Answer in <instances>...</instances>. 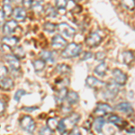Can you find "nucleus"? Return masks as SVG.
I'll use <instances>...</instances> for the list:
<instances>
[{
  "mask_svg": "<svg viewBox=\"0 0 135 135\" xmlns=\"http://www.w3.org/2000/svg\"><path fill=\"white\" fill-rule=\"evenodd\" d=\"M2 42L4 43L5 45L8 47H16L18 43V38L16 37H12V36H6V37H4L2 39Z\"/></svg>",
  "mask_w": 135,
  "mask_h": 135,
  "instance_id": "obj_17",
  "label": "nucleus"
},
{
  "mask_svg": "<svg viewBox=\"0 0 135 135\" xmlns=\"http://www.w3.org/2000/svg\"><path fill=\"white\" fill-rule=\"evenodd\" d=\"M56 71L60 74H69L70 73V67L66 64H60L56 67Z\"/></svg>",
  "mask_w": 135,
  "mask_h": 135,
  "instance_id": "obj_25",
  "label": "nucleus"
},
{
  "mask_svg": "<svg viewBox=\"0 0 135 135\" xmlns=\"http://www.w3.org/2000/svg\"><path fill=\"white\" fill-rule=\"evenodd\" d=\"M41 58L44 61H50L51 63L55 61V55L51 51H42L41 53Z\"/></svg>",
  "mask_w": 135,
  "mask_h": 135,
  "instance_id": "obj_20",
  "label": "nucleus"
},
{
  "mask_svg": "<svg viewBox=\"0 0 135 135\" xmlns=\"http://www.w3.org/2000/svg\"><path fill=\"white\" fill-rule=\"evenodd\" d=\"M108 122H109V123H114V125L118 126V127H120V128H123V126L126 125V123H125L124 121H123V119L120 118L119 116H117V115H114V114L110 115L109 118H108Z\"/></svg>",
  "mask_w": 135,
  "mask_h": 135,
  "instance_id": "obj_16",
  "label": "nucleus"
},
{
  "mask_svg": "<svg viewBox=\"0 0 135 135\" xmlns=\"http://www.w3.org/2000/svg\"><path fill=\"white\" fill-rule=\"evenodd\" d=\"M5 104L0 100V114H2L4 112H5Z\"/></svg>",
  "mask_w": 135,
  "mask_h": 135,
  "instance_id": "obj_42",
  "label": "nucleus"
},
{
  "mask_svg": "<svg viewBox=\"0 0 135 135\" xmlns=\"http://www.w3.org/2000/svg\"><path fill=\"white\" fill-rule=\"evenodd\" d=\"M68 103L69 104H75L78 102V99H79V97H78V93L74 92V91H70V92H68L66 98Z\"/></svg>",
  "mask_w": 135,
  "mask_h": 135,
  "instance_id": "obj_18",
  "label": "nucleus"
},
{
  "mask_svg": "<svg viewBox=\"0 0 135 135\" xmlns=\"http://www.w3.org/2000/svg\"><path fill=\"white\" fill-rule=\"evenodd\" d=\"M8 73V69L7 68L3 66V65H0V79L6 78V76Z\"/></svg>",
  "mask_w": 135,
  "mask_h": 135,
  "instance_id": "obj_35",
  "label": "nucleus"
},
{
  "mask_svg": "<svg viewBox=\"0 0 135 135\" xmlns=\"http://www.w3.org/2000/svg\"><path fill=\"white\" fill-rule=\"evenodd\" d=\"M43 1V0H32V5L35 6V5H40L41 3Z\"/></svg>",
  "mask_w": 135,
  "mask_h": 135,
  "instance_id": "obj_43",
  "label": "nucleus"
},
{
  "mask_svg": "<svg viewBox=\"0 0 135 135\" xmlns=\"http://www.w3.org/2000/svg\"><path fill=\"white\" fill-rule=\"evenodd\" d=\"M23 5L25 8H31L32 5V0H23Z\"/></svg>",
  "mask_w": 135,
  "mask_h": 135,
  "instance_id": "obj_39",
  "label": "nucleus"
},
{
  "mask_svg": "<svg viewBox=\"0 0 135 135\" xmlns=\"http://www.w3.org/2000/svg\"><path fill=\"white\" fill-rule=\"evenodd\" d=\"M119 92V88L116 84L109 83L106 85V89L104 92V97L106 100H113Z\"/></svg>",
  "mask_w": 135,
  "mask_h": 135,
  "instance_id": "obj_3",
  "label": "nucleus"
},
{
  "mask_svg": "<svg viewBox=\"0 0 135 135\" xmlns=\"http://www.w3.org/2000/svg\"><path fill=\"white\" fill-rule=\"evenodd\" d=\"M75 1H80V0H75Z\"/></svg>",
  "mask_w": 135,
  "mask_h": 135,
  "instance_id": "obj_46",
  "label": "nucleus"
},
{
  "mask_svg": "<svg viewBox=\"0 0 135 135\" xmlns=\"http://www.w3.org/2000/svg\"><path fill=\"white\" fill-rule=\"evenodd\" d=\"M52 131L51 129H49L48 127H43L42 128V130L40 131V134H51Z\"/></svg>",
  "mask_w": 135,
  "mask_h": 135,
  "instance_id": "obj_38",
  "label": "nucleus"
},
{
  "mask_svg": "<svg viewBox=\"0 0 135 135\" xmlns=\"http://www.w3.org/2000/svg\"><path fill=\"white\" fill-rule=\"evenodd\" d=\"M58 120L56 118H50L47 121V127L49 129H51L52 132H54L55 129H57V125H58Z\"/></svg>",
  "mask_w": 135,
  "mask_h": 135,
  "instance_id": "obj_28",
  "label": "nucleus"
},
{
  "mask_svg": "<svg viewBox=\"0 0 135 135\" xmlns=\"http://www.w3.org/2000/svg\"><path fill=\"white\" fill-rule=\"evenodd\" d=\"M57 130L60 132V133H62V134H65L67 132V129H66V127H65V124H64V122H63V119L60 122H59V123H58Z\"/></svg>",
  "mask_w": 135,
  "mask_h": 135,
  "instance_id": "obj_33",
  "label": "nucleus"
},
{
  "mask_svg": "<svg viewBox=\"0 0 135 135\" xmlns=\"http://www.w3.org/2000/svg\"><path fill=\"white\" fill-rule=\"evenodd\" d=\"M86 86L91 88H99L104 86V85L103 81H101V80H99L98 78H97L95 77H91V76L86 79Z\"/></svg>",
  "mask_w": 135,
  "mask_h": 135,
  "instance_id": "obj_10",
  "label": "nucleus"
},
{
  "mask_svg": "<svg viewBox=\"0 0 135 135\" xmlns=\"http://www.w3.org/2000/svg\"><path fill=\"white\" fill-rule=\"evenodd\" d=\"M123 63H125V64H127V65H131L133 62V60H134L133 52L131 51H124L123 53Z\"/></svg>",
  "mask_w": 135,
  "mask_h": 135,
  "instance_id": "obj_21",
  "label": "nucleus"
},
{
  "mask_svg": "<svg viewBox=\"0 0 135 135\" xmlns=\"http://www.w3.org/2000/svg\"><path fill=\"white\" fill-rule=\"evenodd\" d=\"M14 56L15 57H16L17 59H23L25 56V52L23 51V49L22 47H14Z\"/></svg>",
  "mask_w": 135,
  "mask_h": 135,
  "instance_id": "obj_27",
  "label": "nucleus"
},
{
  "mask_svg": "<svg viewBox=\"0 0 135 135\" xmlns=\"http://www.w3.org/2000/svg\"><path fill=\"white\" fill-rule=\"evenodd\" d=\"M16 28H17L16 21H15V20L8 21V22H6L5 23V25H4L3 32L6 34V35H9V34H11L12 32H15V30H16Z\"/></svg>",
  "mask_w": 135,
  "mask_h": 135,
  "instance_id": "obj_13",
  "label": "nucleus"
},
{
  "mask_svg": "<svg viewBox=\"0 0 135 135\" xmlns=\"http://www.w3.org/2000/svg\"><path fill=\"white\" fill-rule=\"evenodd\" d=\"M5 15H4L3 11L0 10V25H2V23H4V21H5Z\"/></svg>",
  "mask_w": 135,
  "mask_h": 135,
  "instance_id": "obj_41",
  "label": "nucleus"
},
{
  "mask_svg": "<svg viewBox=\"0 0 135 135\" xmlns=\"http://www.w3.org/2000/svg\"><path fill=\"white\" fill-rule=\"evenodd\" d=\"M128 133H131V132H132V133H134V128H132V129H131L130 131H127Z\"/></svg>",
  "mask_w": 135,
  "mask_h": 135,
  "instance_id": "obj_45",
  "label": "nucleus"
},
{
  "mask_svg": "<svg viewBox=\"0 0 135 135\" xmlns=\"http://www.w3.org/2000/svg\"><path fill=\"white\" fill-rule=\"evenodd\" d=\"M92 56H93V54L91 53V52L86 51V52H84V54L82 55V57H81V59H80V60H88V59H91V58H92Z\"/></svg>",
  "mask_w": 135,
  "mask_h": 135,
  "instance_id": "obj_37",
  "label": "nucleus"
},
{
  "mask_svg": "<svg viewBox=\"0 0 135 135\" xmlns=\"http://www.w3.org/2000/svg\"><path fill=\"white\" fill-rule=\"evenodd\" d=\"M14 88V81L10 78H4L0 81V89L4 91H8Z\"/></svg>",
  "mask_w": 135,
  "mask_h": 135,
  "instance_id": "obj_15",
  "label": "nucleus"
},
{
  "mask_svg": "<svg viewBox=\"0 0 135 135\" xmlns=\"http://www.w3.org/2000/svg\"><path fill=\"white\" fill-rule=\"evenodd\" d=\"M45 15L48 17H55L57 16V11L55 10V8L52 6H48L45 9Z\"/></svg>",
  "mask_w": 135,
  "mask_h": 135,
  "instance_id": "obj_30",
  "label": "nucleus"
},
{
  "mask_svg": "<svg viewBox=\"0 0 135 135\" xmlns=\"http://www.w3.org/2000/svg\"><path fill=\"white\" fill-rule=\"evenodd\" d=\"M79 119H80V115L78 114H72L69 115V117H67V118L63 119V122H64V124L67 131L69 128H73L74 126H76L78 122L79 121Z\"/></svg>",
  "mask_w": 135,
  "mask_h": 135,
  "instance_id": "obj_8",
  "label": "nucleus"
},
{
  "mask_svg": "<svg viewBox=\"0 0 135 135\" xmlns=\"http://www.w3.org/2000/svg\"><path fill=\"white\" fill-rule=\"evenodd\" d=\"M25 95H26V92L25 90H23V89H19L18 91H16V93L15 94V100H16V102H19L20 101V99L22 97H23Z\"/></svg>",
  "mask_w": 135,
  "mask_h": 135,
  "instance_id": "obj_34",
  "label": "nucleus"
},
{
  "mask_svg": "<svg viewBox=\"0 0 135 135\" xmlns=\"http://www.w3.org/2000/svg\"><path fill=\"white\" fill-rule=\"evenodd\" d=\"M115 109L120 111V112L124 113L125 114L131 115L133 113V108L131 105V104L127 103V102H123V103H120L115 106Z\"/></svg>",
  "mask_w": 135,
  "mask_h": 135,
  "instance_id": "obj_11",
  "label": "nucleus"
},
{
  "mask_svg": "<svg viewBox=\"0 0 135 135\" xmlns=\"http://www.w3.org/2000/svg\"><path fill=\"white\" fill-rule=\"evenodd\" d=\"M37 109L36 107H33V108H25V110H29V111H32V110H35Z\"/></svg>",
  "mask_w": 135,
  "mask_h": 135,
  "instance_id": "obj_44",
  "label": "nucleus"
},
{
  "mask_svg": "<svg viewBox=\"0 0 135 135\" xmlns=\"http://www.w3.org/2000/svg\"><path fill=\"white\" fill-rule=\"evenodd\" d=\"M104 125V119L103 117H98V118H97L95 120V122H94V129L97 132H98V133H101L102 131H103V126Z\"/></svg>",
  "mask_w": 135,
  "mask_h": 135,
  "instance_id": "obj_19",
  "label": "nucleus"
},
{
  "mask_svg": "<svg viewBox=\"0 0 135 135\" xmlns=\"http://www.w3.org/2000/svg\"><path fill=\"white\" fill-rule=\"evenodd\" d=\"M101 41H102V38L98 33H97V32H92V33L86 38V43L88 47L94 48V47L98 46L100 43H101Z\"/></svg>",
  "mask_w": 135,
  "mask_h": 135,
  "instance_id": "obj_7",
  "label": "nucleus"
},
{
  "mask_svg": "<svg viewBox=\"0 0 135 135\" xmlns=\"http://www.w3.org/2000/svg\"><path fill=\"white\" fill-rule=\"evenodd\" d=\"M69 133H70V134H78H78H80V132H79V130H78L77 127H75V126H74Z\"/></svg>",
  "mask_w": 135,
  "mask_h": 135,
  "instance_id": "obj_40",
  "label": "nucleus"
},
{
  "mask_svg": "<svg viewBox=\"0 0 135 135\" xmlns=\"http://www.w3.org/2000/svg\"><path fill=\"white\" fill-rule=\"evenodd\" d=\"M67 45V42L60 35H55L51 40V46L55 49H61Z\"/></svg>",
  "mask_w": 135,
  "mask_h": 135,
  "instance_id": "obj_12",
  "label": "nucleus"
},
{
  "mask_svg": "<svg viewBox=\"0 0 135 135\" xmlns=\"http://www.w3.org/2000/svg\"><path fill=\"white\" fill-rule=\"evenodd\" d=\"M68 6V0H56V6L58 9H65Z\"/></svg>",
  "mask_w": 135,
  "mask_h": 135,
  "instance_id": "obj_32",
  "label": "nucleus"
},
{
  "mask_svg": "<svg viewBox=\"0 0 135 135\" xmlns=\"http://www.w3.org/2000/svg\"><path fill=\"white\" fill-rule=\"evenodd\" d=\"M105 59V54L102 51H99L95 54V60H99V61H103V60Z\"/></svg>",
  "mask_w": 135,
  "mask_h": 135,
  "instance_id": "obj_36",
  "label": "nucleus"
},
{
  "mask_svg": "<svg viewBox=\"0 0 135 135\" xmlns=\"http://www.w3.org/2000/svg\"><path fill=\"white\" fill-rule=\"evenodd\" d=\"M113 78L114 80V83L118 86H123L127 81L126 75L118 69H115L113 70Z\"/></svg>",
  "mask_w": 135,
  "mask_h": 135,
  "instance_id": "obj_5",
  "label": "nucleus"
},
{
  "mask_svg": "<svg viewBox=\"0 0 135 135\" xmlns=\"http://www.w3.org/2000/svg\"><path fill=\"white\" fill-rule=\"evenodd\" d=\"M3 13L6 17H10L13 15V8L8 2V0H5L3 5Z\"/></svg>",
  "mask_w": 135,
  "mask_h": 135,
  "instance_id": "obj_23",
  "label": "nucleus"
},
{
  "mask_svg": "<svg viewBox=\"0 0 135 135\" xmlns=\"http://www.w3.org/2000/svg\"><path fill=\"white\" fill-rule=\"evenodd\" d=\"M113 111V108L110 105L106 104H98L95 108L94 114L97 115L98 117H103L104 115H106L108 113H111Z\"/></svg>",
  "mask_w": 135,
  "mask_h": 135,
  "instance_id": "obj_6",
  "label": "nucleus"
},
{
  "mask_svg": "<svg viewBox=\"0 0 135 135\" xmlns=\"http://www.w3.org/2000/svg\"><path fill=\"white\" fill-rule=\"evenodd\" d=\"M33 68L34 69H35V71H38V72H40V71H42L45 68V61L42 60H34L33 61Z\"/></svg>",
  "mask_w": 135,
  "mask_h": 135,
  "instance_id": "obj_26",
  "label": "nucleus"
},
{
  "mask_svg": "<svg viewBox=\"0 0 135 135\" xmlns=\"http://www.w3.org/2000/svg\"><path fill=\"white\" fill-rule=\"evenodd\" d=\"M68 94V90L66 88H62L60 90H59V92L57 93V95H56L55 98H56V101H57V103H62L63 100L66 98V95Z\"/></svg>",
  "mask_w": 135,
  "mask_h": 135,
  "instance_id": "obj_24",
  "label": "nucleus"
},
{
  "mask_svg": "<svg viewBox=\"0 0 135 135\" xmlns=\"http://www.w3.org/2000/svg\"><path fill=\"white\" fill-rule=\"evenodd\" d=\"M43 28H44L45 31L48 32H53L54 31H55V29H56V25H54V23H52L47 22V23H44Z\"/></svg>",
  "mask_w": 135,
  "mask_h": 135,
  "instance_id": "obj_31",
  "label": "nucleus"
},
{
  "mask_svg": "<svg viewBox=\"0 0 135 135\" xmlns=\"http://www.w3.org/2000/svg\"><path fill=\"white\" fill-rule=\"evenodd\" d=\"M56 28L58 29V31L60 33H61L63 36L67 37V38H71L75 35V29L72 28L71 26L67 25L66 23H61L59 25L56 26Z\"/></svg>",
  "mask_w": 135,
  "mask_h": 135,
  "instance_id": "obj_4",
  "label": "nucleus"
},
{
  "mask_svg": "<svg viewBox=\"0 0 135 135\" xmlns=\"http://www.w3.org/2000/svg\"><path fill=\"white\" fill-rule=\"evenodd\" d=\"M122 4L128 10H134V0H122Z\"/></svg>",
  "mask_w": 135,
  "mask_h": 135,
  "instance_id": "obj_29",
  "label": "nucleus"
},
{
  "mask_svg": "<svg viewBox=\"0 0 135 135\" xmlns=\"http://www.w3.org/2000/svg\"><path fill=\"white\" fill-rule=\"evenodd\" d=\"M106 71H107V66H106V64L104 62L100 63L98 66H97L95 69V73L98 76H101V77L105 75Z\"/></svg>",
  "mask_w": 135,
  "mask_h": 135,
  "instance_id": "obj_22",
  "label": "nucleus"
},
{
  "mask_svg": "<svg viewBox=\"0 0 135 135\" xmlns=\"http://www.w3.org/2000/svg\"><path fill=\"white\" fill-rule=\"evenodd\" d=\"M6 61L7 62V64L9 65V67L11 68V69L14 71H17L20 69V62H19L18 59L16 57H15L14 55H6Z\"/></svg>",
  "mask_w": 135,
  "mask_h": 135,
  "instance_id": "obj_9",
  "label": "nucleus"
},
{
  "mask_svg": "<svg viewBox=\"0 0 135 135\" xmlns=\"http://www.w3.org/2000/svg\"><path fill=\"white\" fill-rule=\"evenodd\" d=\"M13 15L16 22H23L26 19V12L22 7H16L13 11Z\"/></svg>",
  "mask_w": 135,
  "mask_h": 135,
  "instance_id": "obj_14",
  "label": "nucleus"
},
{
  "mask_svg": "<svg viewBox=\"0 0 135 135\" xmlns=\"http://www.w3.org/2000/svg\"><path fill=\"white\" fill-rule=\"evenodd\" d=\"M82 51L81 45L77 43H69V45L65 46V50L62 51V57L64 59H70L74 57H78Z\"/></svg>",
  "mask_w": 135,
  "mask_h": 135,
  "instance_id": "obj_1",
  "label": "nucleus"
},
{
  "mask_svg": "<svg viewBox=\"0 0 135 135\" xmlns=\"http://www.w3.org/2000/svg\"><path fill=\"white\" fill-rule=\"evenodd\" d=\"M20 125L22 129L29 132V133H32L35 131V123H34L33 119L29 115H25L21 119Z\"/></svg>",
  "mask_w": 135,
  "mask_h": 135,
  "instance_id": "obj_2",
  "label": "nucleus"
}]
</instances>
